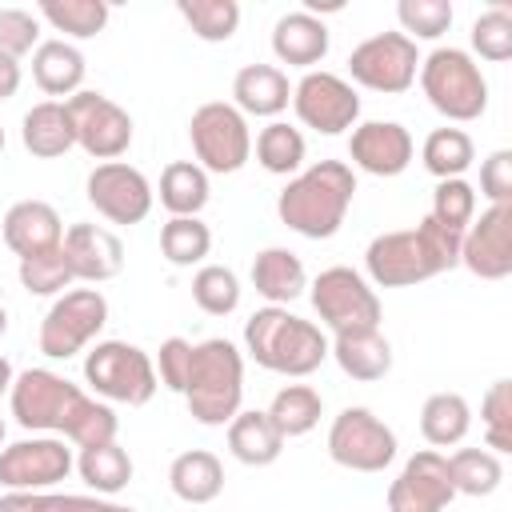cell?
Segmentation results:
<instances>
[{
	"instance_id": "obj_43",
	"label": "cell",
	"mask_w": 512,
	"mask_h": 512,
	"mask_svg": "<svg viewBox=\"0 0 512 512\" xmlns=\"http://www.w3.org/2000/svg\"><path fill=\"white\" fill-rule=\"evenodd\" d=\"M480 424H484V448L496 456L512 452V380H492L480 400Z\"/></svg>"
},
{
	"instance_id": "obj_44",
	"label": "cell",
	"mask_w": 512,
	"mask_h": 512,
	"mask_svg": "<svg viewBox=\"0 0 512 512\" xmlns=\"http://www.w3.org/2000/svg\"><path fill=\"white\" fill-rule=\"evenodd\" d=\"M452 4L448 0H400L396 4V20L400 32L416 44V40H440L452 28Z\"/></svg>"
},
{
	"instance_id": "obj_36",
	"label": "cell",
	"mask_w": 512,
	"mask_h": 512,
	"mask_svg": "<svg viewBox=\"0 0 512 512\" xmlns=\"http://www.w3.org/2000/svg\"><path fill=\"white\" fill-rule=\"evenodd\" d=\"M420 160H424V168H428L436 180H456V176H464V172L472 168L476 144H472V136H468L464 128H448V124H444V128H436V132L424 136Z\"/></svg>"
},
{
	"instance_id": "obj_30",
	"label": "cell",
	"mask_w": 512,
	"mask_h": 512,
	"mask_svg": "<svg viewBox=\"0 0 512 512\" xmlns=\"http://www.w3.org/2000/svg\"><path fill=\"white\" fill-rule=\"evenodd\" d=\"M76 472H80V480H84L96 496H116V492H124V488L132 484L136 464H132L128 448H120L116 440H108V444L80 448V456H76Z\"/></svg>"
},
{
	"instance_id": "obj_34",
	"label": "cell",
	"mask_w": 512,
	"mask_h": 512,
	"mask_svg": "<svg viewBox=\"0 0 512 512\" xmlns=\"http://www.w3.org/2000/svg\"><path fill=\"white\" fill-rule=\"evenodd\" d=\"M264 412H268V420L276 424V432H280L284 440H296V436H308V432L320 424V416H324V396H320L312 384H284V388L272 396V404H268Z\"/></svg>"
},
{
	"instance_id": "obj_49",
	"label": "cell",
	"mask_w": 512,
	"mask_h": 512,
	"mask_svg": "<svg viewBox=\"0 0 512 512\" xmlns=\"http://www.w3.org/2000/svg\"><path fill=\"white\" fill-rule=\"evenodd\" d=\"M480 192L488 204H512V148H496L480 160Z\"/></svg>"
},
{
	"instance_id": "obj_54",
	"label": "cell",
	"mask_w": 512,
	"mask_h": 512,
	"mask_svg": "<svg viewBox=\"0 0 512 512\" xmlns=\"http://www.w3.org/2000/svg\"><path fill=\"white\" fill-rule=\"evenodd\" d=\"M4 144H8V136H4V124H0V152H4Z\"/></svg>"
},
{
	"instance_id": "obj_51",
	"label": "cell",
	"mask_w": 512,
	"mask_h": 512,
	"mask_svg": "<svg viewBox=\"0 0 512 512\" xmlns=\"http://www.w3.org/2000/svg\"><path fill=\"white\" fill-rule=\"evenodd\" d=\"M12 380H16V372H12V364H8V356H0V396L12 388Z\"/></svg>"
},
{
	"instance_id": "obj_6",
	"label": "cell",
	"mask_w": 512,
	"mask_h": 512,
	"mask_svg": "<svg viewBox=\"0 0 512 512\" xmlns=\"http://www.w3.org/2000/svg\"><path fill=\"white\" fill-rule=\"evenodd\" d=\"M416 80L428 104L452 124H472L488 112V80L472 60V52L464 48H452V44L432 48L428 56H420Z\"/></svg>"
},
{
	"instance_id": "obj_48",
	"label": "cell",
	"mask_w": 512,
	"mask_h": 512,
	"mask_svg": "<svg viewBox=\"0 0 512 512\" xmlns=\"http://www.w3.org/2000/svg\"><path fill=\"white\" fill-rule=\"evenodd\" d=\"M156 380L168 388V392H184V380H188V368H192V340L184 336H168L156 352Z\"/></svg>"
},
{
	"instance_id": "obj_8",
	"label": "cell",
	"mask_w": 512,
	"mask_h": 512,
	"mask_svg": "<svg viewBox=\"0 0 512 512\" xmlns=\"http://www.w3.org/2000/svg\"><path fill=\"white\" fill-rule=\"evenodd\" d=\"M188 140L196 164L216 176H232L252 160V128L248 116L236 112L228 100H208L188 120Z\"/></svg>"
},
{
	"instance_id": "obj_46",
	"label": "cell",
	"mask_w": 512,
	"mask_h": 512,
	"mask_svg": "<svg viewBox=\"0 0 512 512\" xmlns=\"http://www.w3.org/2000/svg\"><path fill=\"white\" fill-rule=\"evenodd\" d=\"M436 224L452 228V232H464L472 220H476V188L456 176V180H436L432 188V212H428Z\"/></svg>"
},
{
	"instance_id": "obj_20",
	"label": "cell",
	"mask_w": 512,
	"mask_h": 512,
	"mask_svg": "<svg viewBox=\"0 0 512 512\" xmlns=\"http://www.w3.org/2000/svg\"><path fill=\"white\" fill-rule=\"evenodd\" d=\"M64 256H68L72 280H84V284H104L124 268V244L104 224H72L64 232Z\"/></svg>"
},
{
	"instance_id": "obj_27",
	"label": "cell",
	"mask_w": 512,
	"mask_h": 512,
	"mask_svg": "<svg viewBox=\"0 0 512 512\" xmlns=\"http://www.w3.org/2000/svg\"><path fill=\"white\" fill-rule=\"evenodd\" d=\"M20 144L36 156V160H56L68 148H76V132H72V116L64 100H40L24 112L20 120Z\"/></svg>"
},
{
	"instance_id": "obj_5",
	"label": "cell",
	"mask_w": 512,
	"mask_h": 512,
	"mask_svg": "<svg viewBox=\"0 0 512 512\" xmlns=\"http://www.w3.org/2000/svg\"><path fill=\"white\" fill-rule=\"evenodd\" d=\"M180 396L196 424L224 428L244 400V352L224 336L192 344V368Z\"/></svg>"
},
{
	"instance_id": "obj_41",
	"label": "cell",
	"mask_w": 512,
	"mask_h": 512,
	"mask_svg": "<svg viewBox=\"0 0 512 512\" xmlns=\"http://www.w3.org/2000/svg\"><path fill=\"white\" fill-rule=\"evenodd\" d=\"M192 300L208 316H232L240 308V276L228 264H200L192 276Z\"/></svg>"
},
{
	"instance_id": "obj_38",
	"label": "cell",
	"mask_w": 512,
	"mask_h": 512,
	"mask_svg": "<svg viewBox=\"0 0 512 512\" xmlns=\"http://www.w3.org/2000/svg\"><path fill=\"white\" fill-rule=\"evenodd\" d=\"M212 252V228L200 216H168L160 228V256L172 268H192L204 264Z\"/></svg>"
},
{
	"instance_id": "obj_24",
	"label": "cell",
	"mask_w": 512,
	"mask_h": 512,
	"mask_svg": "<svg viewBox=\"0 0 512 512\" xmlns=\"http://www.w3.org/2000/svg\"><path fill=\"white\" fill-rule=\"evenodd\" d=\"M328 356L340 364L344 376L372 384L392 372V344L380 328H356V332H336L328 340Z\"/></svg>"
},
{
	"instance_id": "obj_3",
	"label": "cell",
	"mask_w": 512,
	"mask_h": 512,
	"mask_svg": "<svg viewBox=\"0 0 512 512\" xmlns=\"http://www.w3.org/2000/svg\"><path fill=\"white\" fill-rule=\"evenodd\" d=\"M356 196V172L348 160H316L288 176V184L276 196V216L296 236L328 240L340 232L348 208Z\"/></svg>"
},
{
	"instance_id": "obj_10",
	"label": "cell",
	"mask_w": 512,
	"mask_h": 512,
	"mask_svg": "<svg viewBox=\"0 0 512 512\" xmlns=\"http://www.w3.org/2000/svg\"><path fill=\"white\" fill-rule=\"evenodd\" d=\"M308 300H312L316 316L324 320V328H332V336L356 332V328H380V316H384L376 288L364 280V272H356L348 264L324 268L308 284Z\"/></svg>"
},
{
	"instance_id": "obj_28",
	"label": "cell",
	"mask_w": 512,
	"mask_h": 512,
	"mask_svg": "<svg viewBox=\"0 0 512 512\" xmlns=\"http://www.w3.org/2000/svg\"><path fill=\"white\" fill-rule=\"evenodd\" d=\"M224 428H228V452L248 468H268L284 452V436L276 432L264 408H240Z\"/></svg>"
},
{
	"instance_id": "obj_32",
	"label": "cell",
	"mask_w": 512,
	"mask_h": 512,
	"mask_svg": "<svg viewBox=\"0 0 512 512\" xmlns=\"http://www.w3.org/2000/svg\"><path fill=\"white\" fill-rule=\"evenodd\" d=\"M252 152H256V164L272 176H296L304 168V156H308V144H304V132L292 128L288 120H268L256 140H252Z\"/></svg>"
},
{
	"instance_id": "obj_31",
	"label": "cell",
	"mask_w": 512,
	"mask_h": 512,
	"mask_svg": "<svg viewBox=\"0 0 512 512\" xmlns=\"http://www.w3.org/2000/svg\"><path fill=\"white\" fill-rule=\"evenodd\" d=\"M472 428V408L460 392H432L420 408V436L432 448H456Z\"/></svg>"
},
{
	"instance_id": "obj_16",
	"label": "cell",
	"mask_w": 512,
	"mask_h": 512,
	"mask_svg": "<svg viewBox=\"0 0 512 512\" xmlns=\"http://www.w3.org/2000/svg\"><path fill=\"white\" fill-rule=\"evenodd\" d=\"M84 196L108 224H140L156 200L148 176L140 168H132L128 160L96 164L84 180Z\"/></svg>"
},
{
	"instance_id": "obj_50",
	"label": "cell",
	"mask_w": 512,
	"mask_h": 512,
	"mask_svg": "<svg viewBox=\"0 0 512 512\" xmlns=\"http://www.w3.org/2000/svg\"><path fill=\"white\" fill-rule=\"evenodd\" d=\"M20 80H24V72H20V60H12V56H0V104H4V100H12V96L20 92Z\"/></svg>"
},
{
	"instance_id": "obj_42",
	"label": "cell",
	"mask_w": 512,
	"mask_h": 512,
	"mask_svg": "<svg viewBox=\"0 0 512 512\" xmlns=\"http://www.w3.org/2000/svg\"><path fill=\"white\" fill-rule=\"evenodd\" d=\"M16 276H20V288L28 296H60V292H68L72 288V268H68L64 244L48 248V252H36V256H24Z\"/></svg>"
},
{
	"instance_id": "obj_22",
	"label": "cell",
	"mask_w": 512,
	"mask_h": 512,
	"mask_svg": "<svg viewBox=\"0 0 512 512\" xmlns=\"http://www.w3.org/2000/svg\"><path fill=\"white\" fill-rule=\"evenodd\" d=\"M4 244L24 260L64 244V220L48 200H16L0 220Z\"/></svg>"
},
{
	"instance_id": "obj_12",
	"label": "cell",
	"mask_w": 512,
	"mask_h": 512,
	"mask_svg": "<svg viewBox=\"0 0 512 512\" xmlns=\"http://www.w3.org/2000/svg\"><path fill=\"white\" fill-rule=\"evenodd\" d=\"M420 72V48L404 32H376L360 40L348 52V84L380 92V96H400L416 84Z\"/></svg>"
},
{
	"instance_id": "obj_11",
	"label": "cell",
	"mask_w": 512,
	"mask_h": 512,
	"mask_svg": "<svg viewBox=\"0 0 512 512\" xmlns=\"http://www.w3.org/2000/svg\"><path fill=\"white\" fill-rule=\"evenodd\" d=\"M400 452L396 432L364 404H348L340 408V416H332L328 424V456L332 464L348 468V472H384Z\"/></svg>"
},
{
	"instance_id": "obj_21",
	"label": "cell",
	"mask_w": 512,
	"mask_h": 512,
	"mask_svg": "<svg viewBox=\"0 0 512 512\" xmlns=\"http://www.w3.org/2000/svg\"><path fill=\"white\" fill-rule=\"evenodd\" d=\"M332 48V32L320 16L296 8V12H284L276 24H272V56L288 68H304L312 72L316 64H324Z\"/></svg>"
},
{
	"instance_id": "obj_33",
	"label": "cell",
	"mask_w": 512,
	"mask_h": 512,
	"mask_svg": "<svg viewBox=\"0 0 512 512\" xmlns=\"http://www.w3.org/2000/svg\"><path fill=\"white\" fill-rule=\"evenodd\" d=\"M208 196H212V184L196 160H172L160 172V204L168 208V216H200Z\"/></svg>"
},
{
	"instance_id": "obj_18",
	"label": "cell",
	"mask_w": 512,
	"mask_h": 512,
	"mask_svg": "<svg viewBox=\"0 0 512 512\" xmlns=\"http://www.w3.org/2000/svg\"><path fill=\"white\" fill-rule=\"evenodd\" d=\"M460 264L476 280L512 276V204H488L460 236Z\"/></svg>"
},
{
	"instance_id": "obj_35",
	"label": "cell",
	"mask_w": 512,
	"mask_h": 512,
	"mask_svg": "<svg viewBox=\"0 0 512 512\" xmlns=\"http://www.w3.org/2000/svg\"><path fill=\"white\" fill-rule=\"evenodd\" d=\"M36 16L56 32H64V40H92L104 32L112 8L108 0H40Z\"/></svg>"
},
{
	"instance_id": "obj_2",
	"label": "cell",
	"mask_w": 512,
	"mask_h": 512,
	"mask_svg": "<svg viewBox=\"0 0 512 512\" xmlns=\"http://www.w3.org/2000/svg\"><path fill=\"white\" fill-rule=\"evenodd\" d=\"M460 236L432 216H424L416 228L380 232L364 248V280L376 288H412L424 284L448 268L460 264Z\"/></svg>"
},
{
	"instance_id": "obj_23",
	"label": "cell",
	"mask_w": 512,
	"mask_h": 512,
	"mask_svg": "<svg viewBox=\"0 0 512 512\" xmlns=\"http://www.w3.org/2000/svg\"><path fill=\"white\" fill-rule=\"evenodd\" d=\"M236 112L244 116H264V120H276L288 104H292V84H288V72L280 64H244L236 76H232V100H228Z\"/></svg>"
},
{
	"instance_id": "obj_17",
	"label": "cell",
	"mask_w": 512,
	"mask_h": 512,
	"mask_svg": "<svg viewBox=\"0 0 512 512\" xmlns=\"http://www.w3.org/2000/svg\"><path fill=\"white\" fill-rule=\"evenodd\" d=\"M456 500L448 456L436 448H420L404 460L400 476L388 484V512H444Z\"/></svg>"
},
{
	"instance_id": "obj_19",
	"label": "cell",
	"mask_w": 512,
	"mask_h": 512,
	"mask_svg": "<svg viewBox=\"0 0 512 512\" xmlns=\"http://www.w3.org/2000/svg\"><path fill=\"white\" fill-rule=\"evenodd\" d=\"M416 156V140L400 120H360L348 132V160L368 176H400Z\"/></svg>"
},
{
	"instance_id": "obj_25",
	"label": "cell",
	"mask_w": 512,
	"mask_h": 512,
	"mask_svg": "<svg viewBox=\"0 0 512 512\" xmlns=\"http://www.w3.org/2000/svg\"><path fill=\"white\" fill-rule=\"evenodd\" d=\"M84 72H88L84 52L64 36L40 40V48L32 52V80L44 96H64V100L76 96L84 88Z\"/></svg>"
},
{
	"instance_id": "obj_13",
	"label": "cell",
	"mask_w": 512,
	"mask_h": 512,
	"mask_svg": "<svg viewBox=\"0 0 512 512\" xmlns=\"http://www.w3.org/2000/svg\"><path fill=\"white\" fill-rule=\"evenodd\" d=\"M292 112L304 128L320 136H340L360 124V96L344 76L312 68L292 84Z\"/></svg>"
},
{
	"instance_id": "obj_37",
	"label": "cell",
	"mask_w": 512,
	"mask_h": 512,
	"mask_svg": "<svg viewBox=\"0 0 512 512\" xmlns=\"http://www.w3.org/2000/svg\"><path fill=\"white\" fill-rule=\"evenodd\" d=\"M448 476L456 496H492L504 480V464L492 448H456L448 456Z\"/></svg>"
},
{
	"instance_id": "obj_1",
	"label": "cell",
	"mask_w": 512,
	"mask_h": 512,
	"mask_svg": "<svg viewBox=\"0 0 512 512\" xmlns=\"http://www.w3.org/2000/svg\"><path fill=\"white\" fill-rule=\"evenodd\" d=\"M8 408H12V420L24 432L60 436V440H68L76 448L108 444L120 432V420H116L112 404L88 396L80 384L64 380L52 368L16 372V380L8 388Z\"/></svg>"
},
{
	"instance_id": "obj_14",
	"label": "cell",
	"mask_w": 512,
	"mask_h": 512,
	"mask_svg": "<svg viewBox=\"0 0 512 512\" xmlns=\"http://www.w3.org/2000/svg\"><path fill=\"white\" fill-rule=\"evenodd\" d=\"M64 104H68V116H72L76 148H84L92 160L108 164V160H120L132 148L136 124H132L128 108H120L112 96H104L96 88H80Z\"/></svg>"
},
{
	"instance_id": "obj_53",
	"label": "cell",
	"mask_w": 512,
	"mask_h": 512,
	"mask_svg": "<svg viewBox=\"0 0 512 512\" xmlns=\"http://www.w3.org/2000/svg\"><path fill=\"white\" fill-rule=\"evenodd\" d=\"M4 436H8V424H4V416H0V448H4Z\"/></svg>"
},
{
	"instance_id": "obj_40",
	"label": "cell",
	"mask_w": 512,
	"mask_h": 512,
	"mask_svg": "<svg viewBox=\"0 0 512 512\" xmlns=\"http://www.w3.org/2000/svg\"><path fill=\"white\" fill-rule=\"evenodd\" d=\"M0 512H136L108 496H72V492H4Z\"/></svg>"
},
{
	"instance_id": "obj_4",
	"label": "cell",
	"mask_w": 512,
	"mask_h": 512,
	"mask_svg": "<svg viewBox=\"0 0 512 512\" xmlns=\"http://www.w3.org/2000/svg\"><path fill=\"white\" fill-rule=\"evenodd\" d=\"M244 356L256 360L264 372L300 380L328 360V336L320 332V324L288 308L264 304L244 320Z\"/></svg>"
},
{
	"instance_id": "obj_29",
	"label": "cell",
	"mask_w": 512,
	"mask_h": 512,
	"mask_svg": "<svg viewBox=\"0 0 512 512\" xmlns=\"http://www.w3.org/2000/svg\"><path fill=\"white\" fill-rule=\"evenodd\" d=\"M168 488L184 504H212L224 492V464L208 448H188L168 464Z\"/></svg>"
},
{
	"instance_id": "obj_15",
	"label": "cell",
	"mask_w": 512,
	"mask_h": 512,
	"mask_svg": "<svg viewBox=\"0 0 512 512\" xmlns=\"http://www.w3.org/2000/svg\"><path fill=\"white\" fill-rule=\"evenodd\" d=\"M76 468L68 440L60 436H24L0 448V484L8 492H48Z\"/></svg>"
},
{
	"instance_id": "obj_39",
	"label": "cell",
	"mask_w": 512,
	"mask_h": 512,
	"mask_svg": "<svg viewBox=\"0 0 512 512\" xmlns=\"http://www.w3.org/2000/svg\"><path fill=\"white\" fill-rule=\"evenodd\" d=\"M176 12L204 44H224L240 28V4L236 0H176Z\"/></svg>"
},
{
	"instance_id": "obj_7",
	"label": "cell",
	"mask_w": 512,
	"mask_h": 512,
	"mask_svg": "<svg viewBox=\"0 0 512 512\" xmlns=\"http://www.w3.org/2000/svg\"><path fill=\"white\" fill-rule=\"evenodd\" d=\"M84 380L104 404L128 408H144L160 388L152 356L128 340H96L84 356Z\"/></svg>"
},
{
	"instance_id": "obj_26",
	"label": "cell",
	"mask_w": 512,
	"mask_h": 512,
	"mask_svg": "<svg viewBox=\"0 0 512 512\" xmlns=\"http://www.w3.org/2000/svg\"><path fill=\"white\" fill-rule=\"evenodd\" d=\"M248 276H252L256 296H264V300L276 304V308H288V304H292L296 296H304V288H308L304 260H300L296 252L280 248V244L260 248L256 260H252V268H248Z\"/></svg>"
},
{
	"instance_id": "obj_47",
	"label": "cell",
	"mask_w": 512,
	"mask_h": 512,
	"mask_svg": "<svg viewBox=\"0 0 512 512\" xmlns=\"http://www.w3.org/2000/svg\"><path fill=\"white\" fill-rule=\"evenodd\" d=\"M40 48V16L28 8H0V56H28Z\"/></svg>"
},
{
	"instance_id": "obj_52",
	"label": "cell",
	"mask_w": 512,
	"mask_h": 512,
	"mask_svg": "<svg viewBox=\"0 0 512 512\" xmlns=\"http://www.w3.org/2000/svg\"><path fill=\"white\" fill-rule=\"evenodd\" d=\"M8 332V312H4V304H0V336Z\"/></svg>"
},
{
	"instance_id": "obj_45",
	"label": "cell",
	"mask_w": 512,
	"mask_h": 512,
	"mask_svg": "<svg viewBox=\"0 0 512 512\" xmlns=\"http://www.w3.org/2000/svg\"><path fill=\"white\" fill-rule=\"evenodd\" d=\"M472 52L488 64L512 60V12L504 4H496V8H488L472 20Z\"/></svg>"
},
{
	"instance_id": "obj_9",
	"label": "cell",
	"mask_w": 512,
	"mask_h": 512,
	"mask_svg": "<svg viewBox=\"0 0 512 512\" xmlns=\"http://www.w3.org/2000/svg\"><path fill=\"white\" fill-rule=\"evenodd\" d=\"M108 324V300L100 288H68L52 300V308L40 320L36 348L48 360H68L84 352Z\"/></svg>"
}]
</instances>
